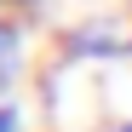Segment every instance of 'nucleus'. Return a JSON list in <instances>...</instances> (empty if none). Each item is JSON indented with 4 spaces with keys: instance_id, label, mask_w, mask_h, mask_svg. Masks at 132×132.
Masks as SVG:
<instances>
[{
    "instance_id": "f257e3e1",
    "label": "nucleus",
    "mask_w": 132,
    "mask_h": 132,
    "mask_svg": "<svg viewBox=\"0 0 132 132\" xmlns=\"http://www.w3.org/2000/svg\"><path fill=\"white\" fill-rule=\"evenodd\" d=\"M23 63H29V29L17 23V17H0V98L17 86Z\"/></svg>"
},
{
    "instance_id": "7ed1b4c3",
    "label": "nucleus",
    "mask_w": 132,
    "mask_h": 132,
    "mask_svg": "<svg viewBox=\"0 0 132 132\" xmlns=\"http://www.w3.org/2000/svg\"><path fill=\"white\" fill-rule=\"evenodd\" d=\"M23 6H35V0H0V17H17Z\"/></svg>"
},
{
    "instance_id": "f03ea898",
    "label": "nucleus",
    "mask_w": 132,
    "mask_h": 132,
    "mask_svg": "<svg viewBox=\"0 0 132 132\" xmlns=\"http://www.w3.org/2000/svg\"><path fill=\"white\" fill-rule=\"evenodd\" d=\"M0 132H23V109L17 103H0Z\"/></svg>"
},
{
    "instance_id": "20e7f679",
    "label": "nucleus",
    "mask_w": 132,
    "mask_h": 132,
    "mask_svg": "<svg viewBox=\"0 0 132 132\" xmlns=\"http://www.w3.org/2000/svg\"><path fill=\"white\" fill-rule=\"evenodd\" d=\"M109 132H132V121H121V126H109Z\"/></svg>"
}]
</instances>
